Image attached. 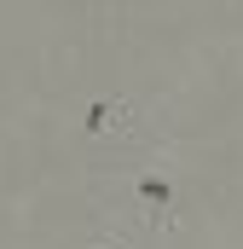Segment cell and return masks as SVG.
<instances>
[{
	"label": "cell",
	"mask_w": 243,
	"mask_h": 249,
	"mask_svg": "<svg viewBox=\"0 0 243 249\" xmlns=\"http://www.w3.org/2000/svg\"><path fill=\"white\" fill-rule=\"evenodd\" d=\"M139 238L122 226V220H110V214H99L93 220V238H87V249H133Z\"/></svg>",
	"instance_id": "obj_3"
},
{
	"label": "cell",
	"mask_w": 243,
	"mask_h": 249,
	"mask_svg": "<svg viewBox=\"0 0 243 249\" xmlns=\"http://www.w3.org/2000/svg\"><path fill=\"white\" fill-rule=\"evenodd\" d=\"M99 214L122 220L133 238L139 232H174L185 220V186H180V168L168 157H145V162H127L110 191L99 197Z\"/></svg>",
	"instance_id": "obj_1"
},
{
	"label": "cell",
	"mask_w": 243,
	"mask_h": 249,
	"mask_svg": "<svg viewBox=\"0 0 243 249\" xmlns=\"http://www.w3.org/2000/svg\"><path fill=\"white\" fill-rule=\"evenodd\" d=\"M81 133H87L93 145H133V133H139V99H127V93H99V99H87Z\"/></svg>",
	"instance_id": "obj_2"
}]
</instances>
